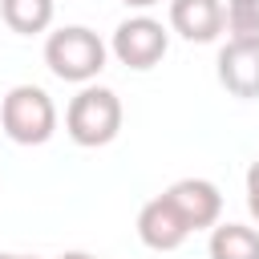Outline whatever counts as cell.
<instances>
[{
  "mask_svg": "<svg viewBox=\"0 0 259 259\" xmlns=\"http://www.w3.org/2000/svg\"><path fill=\"white\" fill-rule=\"evenodd\" d=\"M105 40L85 28V24H65L57 32H49L45 40V65L57 81H69V85H89L101 69H105Z\"/></svg>",
  "mask_w": 259,
  "mask_h": 259,
  "instance_id": "obj_1",
  "label": "cell"
},
{
  "mask_svg": "<svg viewBox=\"0 0 259 259\" xmlns=\"http://www.w3.org/2000/svg\"><path fill=\"white\" fill-rule=\"evenodd\" d=\"M65 130L85 150L109 146L121 134V101H117V93L105 89V85H85L65 109Z\"/></svg>",
  "mask_w": 259,
  "mask_h": 259,
  "instance_id": "obj_2",
  "label": "cell"
},
{
  "mask_svg": "<svg viewBox=\"0 0 259 259\" xmlns=\"http://www.w3.org/2000/svg\"><path fill=\"white\" fill-rule=\"evenodd\" d=\"M0 125L16 146H45L57 130V105L40 85H12L0 101Z\"/></svg>",
  "mask_w": 259,
  "mask_h": 259,
  "instance_id": "obj_3",
  "label": "cell"
},
{
  "mask_svg": "<svg viewBox=\"0 0 259 259\" xmlns=\"http://www.w3.org/2000/svg\"><path fill=\"white\" fill-rule=\"evenodd\" d=\"M109 49H113V57L125 65V69H154L162 57H166V49H170V32L162 28V20H154V16H130V20H121L117 28H113V40H109Z\"/></svg>",
  "mask_w": 259,
  "mask_h": 259,
  "instance_id": "obj_4",
  "label": "cell"
},
{
  "mask_svg": "<svg viewBox=\"0 0 259 259\" xmlns=\"http://www.w3.org/2000/svg\"><path fill=\"white\" fill-rule=\"evenodd\" d=\"M162 198L174 206V214L186 223V231L214 227L219 214H223V194H219V186L206 182V178H178Z\"/></svg>",
  "mask_w": 259,
  "mask_h": 259,
  "instance_id": "obj_5",
  "label": "cell"
},
{
  "mask_svg": "<svg viewBox=\"0 0 259 259\" xmlns=\"http://www.w3.org/2000/svg\"><path fill=\"white\" fill-rule=\"evenodd\" d=\"M170 28L190 45H210L227 28L223 0H170Z\"/></svg>",
  "mask_w": 259,
  "mask_h": 259,
  "instance_id": "obj_6",
  "label": "cell"
},
{
  "mask_svg": "<svg viewBox=\"0 0 259 259\" xmlns=\"http://www.w3.org/2000/svg\"><path fill=\"white\" fill-rule=\"evenodd\" d=\"M219 85L231 97L255 101L259 97V45L227 40L223 53H219Z\"/></svg>",
  "mask_w": 259,
  "mask_h": 259,
  "instance_id": "obj_7",
  "label": "cell"
},
{
  "mask_svg": "<svg viewBox=\"0 0 259 259\" xmlns=\"http://www.w3.org/2000/svg\"><path fill=\"white\" fill-rule=\"evenodd\" d=\"M186 223L174 214V206L166 198H150L142 210H138V239L150 247V251H178L186 243Z\"/></svg>",
  "mask_w": 259,
  "mask_h": 259,
  "instance_id": "obj_8",
  "label": "cell"
},
{
  "mask_svg": "<svg viewBox=\"0 0 259 259\" xmlns=\"http://www.w3.org/2000/svg\"><path fill=\"white\" fill-rule=\"evenodd\" d=\"M53 0H0V16L12 32L20 36H36L53 24Z\"/></svg>",
  "mask_w": 259,
  "mask_h": 259,
  "instance_id": "obj_9",
  "label": "cell"
},
{
  "mask_svg": "<svg viewBox=\"0 0 259 259\" xmlns=\"http://www.w3.org/2000/svg\"><path fill=\"white\" fill-rule=\"evenodd\" d=\"M210 259H259V231L243 223H219L210 231Z\"/></svg>",
  "mask_w": 259,
  "mask_h": 259,
  "instance_id": "obj_10",
  "label": "cell"
},
{
  "mask_svg": "<svg viewBox=\"0 0 259 259\" xmlns=\"http://www.w3.org/2000/svg\"><path fill=\"white\" fill-rule=\"evenodd\" d=\"M227 28L231 40L259 45V0H227Z\"/></svg>",
  "mask_w": 259,
  "mask_h": 259,
  "instance_id": "obj_11",
  "label": "cell"
},
{
  "mask_svg": "<svg viewBox=\"0 0 259 259\" xmlns=\"http://www.w3.org/2000/svg\"><path fill=\"white\" fill-rule=\"evenodd\" d=\"M247 210H251V219L259 223V158L247 166Z\"/></svg>",
  "mask_w": 259,
  "mask_h": 259,
  "instance_id": "obj_12",
  "label": "cell"
},
{
  "mask_svg": "<svg viewBox=\"0 0 259 259\" xmlns=\"http://www.w3.org/2000/svg\"><path fill=\"white\" fill-rule=\"evenodd\" d=\"M125 8H154V4H162V0H121Z\"/></svg>",
  "mask_w": 259,
  "mask_h": 259,
  "instance_id": "obj_13",
  "label": "cell"
},
{
  "mask_svg": "<svg viewBox=\"0 0 259 259\" xmlns=\"http://www.w3.org/2000/svg\"><path fill=\"white\" fill-rule=\"evenodd\" d=\"M61 259H97V255H89V251H65Z\"/></svg>",
  "mask_w": 259,
  "mask_h": 259,
  "instance_id": "obj_14",
  "label": "cell"
},
{
  "mask_svg": "<svg viewBox=\"0 0 259 259\" xmlns=\"http://www.w3.org/2000/svg\"><path fill=\"white\" fill-rule=\"evenodd\" d=\"M0 259H36V255H0Z\"/></svg>",
  "mask_w": 259,
  "mask_h": 259,
  "instance_id": "obj_15",
  "label": "cell"
}]
</instances>
